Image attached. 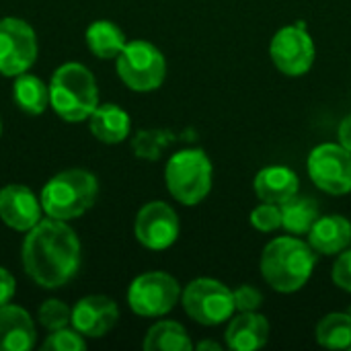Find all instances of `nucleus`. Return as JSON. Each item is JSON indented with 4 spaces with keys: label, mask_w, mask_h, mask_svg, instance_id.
Returning <instances> with one entry per match:
<instances>
[{
    "label": "nucleus",
    "mask_w": 351,
    "mask_h": 351,
    "mask_svg": "<svg viewBox=\"0 0 351 351\" xmlns=\"http://www.w3.org/2000/svg\"><path fill=\"white\" fill-rule=\"evenodd\" d=\"M274 64L286 76H302L315 64V43L302 25H288L280 29L269 45Z\"/></svg>",
    "instance_id": "obj_11"
},
{
    "label": "nucleus",
    "mask_w": 351,
    "mask_h": 351,
    "mask_svg": "<svg viewBox=\"0 0 351 351\" xmlns=\"http://www.w3.org/2000/svg\"><path fill=\"white\" fill-rule=\"evenodd\" d=\"M308 243L315 249V253H323V255L341 253L351 243V222L339 214L323 216L308 230Z\"/></svg>",
    "instance_id": "obj_18"
},
{
    "label": "nucleus",
    "mask_w": 351,
    "mask_h": 351,
    "mask_svg": "<svg viewBox=\"0 0 351 351\" xmlns=\"http://www.w3.org/2000/svg\"><path fill=\"white\" fill-rule=\"evenodd\" d=\"M90 134L105 144H119L130 136V115L115 103L99 105L88 117Z\"/></svg>",
    "instance_id": "obj_19"
},
{
    "label": "nucleus",
    "mask_w": 351,
    "mask_h": 351,
    "mask_svg": "<svg viewBox=\"0 0 351 351\" xmlns=\"http://www.w3.org/2000/svg\"><path fill=\"white\" fill-rule=\"evenodd\" d=\"M119 319L117 304L107 296H86L72 308V327L90 339L107 335Z\"/></svg>",
    "instance_id": "obj_13"
},
{
    "label": "nucleus",
    "mask_w": 351,
    "mask_h": 351,
    "mask_svg": "<svg viewBox=\"0 0 351 351\" xmlns=\"http://www.w3.org/2000/svg\"><path fill=\"white\" fill-rule=\"evenodd\" d=\"M86 43L88 49L101 58V60H113L117 58L125 47V35L123 31L111 23V21H95L86 29Z\"/></svg>",
    "instance_id": "obj_20"
},
{
    "label": "nucleus",
    "mask_w": 351,
    "mask_h": 351,
    "mask_svg": "<svg viewBox=\"0 0 351 351\" xmlns=\"http://www.w3.org/2000/svg\"><path fill=\"white\" fill-rule=\"evenodd\" d=\"M282 210V228H286L292 234H304L313 228V224L319 220V208L313 197L306 195H294L280 204Z\"/></svg>",
    "instance_id": "obj_22"
},
{
    "label": "nucleus",
    "mask_w": 351,
    "mask_h": 351,
    "mask_svg": "<svg viewBox=\"0 0 351 351\" xmlns=\"http://www.w3.org/2000/svg\"><path fill=\"white\" fill-rule=\"evenodd\" d=\"M185 313L199 325L214 327L234 315V296L232 290L222 282L212 278L193 280L181 294Z\"/></svg>",
    "instance_id": "obj_7"
},
{
    "label": "nucleus",
    "mask_w": 351,
    "mask_h": 351,
    "mask_svg": "<svg viewBox=\"0 0 351 351\" xmlns=\"http://www.w3.org/2000/svg\"><path fill=\"white\" fill-rule=\"evenodd\" d=\"M251 224L261 232H274L282 228V210L278 204L263 202L251 212Z\"/></svg>",
    "instance_id": "obj_28"
},
{
    "label": "nucleus",
    "mask_w": 351,
    "mask_h": 351,
    "mask_svg": "<svg viewBox=\"0 0 351 351\" xmlns=\"http://www.w3.org/2000/svg\"><path fill=\"white\" fill-rule=\"evenodd\" d=\"M39 323L49 331L64 329L72 323V311L62 300H45L39 308Z\"/></svg>",
    "instance_id": "obj_26"
},
{
    "label": "nucleus",
    "mask_w": 351,
    "mask_h": 351,
    "mask_svg": "<svg viewBox=\"0 0 351 351\" xmlns=\"http://www.w3.org/2000/svg\"><path fill=\"white\" fill-rule=\"evenodd\" d=\"M144 350L146 351H189L193 350V343L187 335V331L175 323V321H160L152 325L144 337Z\"/></svg>",
    "instance_id": "obj_23"
},
{
    "label": "nucleus",
    "mask_w": 351,
    "mask_h": 351,
    "mask_svg": "<svg viewBox=\"0 0 351 351\" xmlns=\"http://www.w3.org/2000/svg\"><path fill=\"white\" fill-rule=\"evenodd\" d=\"M169 193L183 206H197L212 189V162L199 148L171 156L165 171Z\"/></svg>",
    "instance_id": "obj_5"
},
{
    "label": "nucleus",
    "mask_w": 351,
    "mask_h": 351,
    "mask_svg": "<svg viewBox=\"0 0 351 351\" xmlns=\"http://www.w3.org/2000/svg\"><path fill=\"white\" fill-rule=\"evenodd\" d=\"M41 202L25 185H6L0 189V220L19 232H29L41 222Z\"/></svg>",
    "instance_id": "obj_14"
},
{
    "label": "nucleus",
    "mask_w": 351,
    "mask_h": 351,
    "mask_svg": "<svg viewBox=\"0 0 351 351\" xmlns=\"http://www.w3.org/2000/svg\"><path fill=\"white\" fill-rule=\"evenodd\" d=\"M331 278H333L335 286H339L346 292H351V251H346L337 257Z\"/></svg>",
    "instance_id": "obj_30"
},
{
    "label": "nucleus",
    "mask_w": 351,
    "mask_h": 351,
    "mask_svg": "<svg viewBox=\"0 0 351 351\" xmlns=\"http://www.w3.org/2000/svg\"><path fill=\"white\" fill-rule=\"evenodd\" d=\"M14 292H16V282H14V276H12L8 269L0 267V306L8 304V302L12 300Z\"/></svg>",
    "instance_id": "obj_31"
},
{
    "label": "nucleus",
    "mask_w": 351,
    "mask_h": 351,
    "mask_svg": "<svg viewBox=\"0 0 351 351\" xmlns=\"http://www.w3.org/2000/svg\"><path fill=\"white\" fill-rule=\"evenodd\" d=\"M49 105L70 123L88 119L99 107V90L93 72L78 62L62 64L49 82Z\"/></svg>",
    "instance_id": "obj_3"
},
{
    "label": "nucleus",
    "mask_w": 351,
    "mask_h": 351,
    "mask_svg": "<svg viewBox=\"0 0 351 351\" xmlns=\"http://www.w3.org/2000/svg\"><path fill=\"white\" fill-rule=\"evenodd\" d=\"M35 337V325L25 308L10 302L0 306V351L31 350Z\"/></svg>",
    "instance_id": "obj_15"
},
{
    "label": "nucleus",
    "mask_w": 351,
    "mask_h": 351,
    "mask_svg": "<svg viewBox=\"0 0 351 351\" xmlns=\"http://www.w3.org/2000/svg\"><path fill=\"white\" fill-rule=\"evenodd\" d=\"M99 195L97 177L84 169H68L51 177L41 191V208L47 218L72 220L93 208Z\"/></svg>",
    "instance_id": "obj_4"
},
{
    "label": "nucleus",
    "mask_w": 351,
    "mask_h": 351,
    "mask_svg": "<svg viewBox=\"0 0 351 351\" xmlns=\"http://www.w3.org/2000/svg\"><path fill=\"white\" fill-rule=\"evenodd\" d=\"M315 263L317 255L311 245L294 237H280L263 249L261 276L276 292L292 294L311 280Z\"/></svg>",
    "instance_id": "obj_2"
},
{
    "label": "nucleus",
    "mask_w": 351,
    "mask_h": 351,
    "mask_svg": "<svg viewBox=\"0 0 351 351\" xmlns=\"http://www.w3.org/2000/svg\"><path fill=\"white\" fill-rule=\"evenodd\" d=\"M253 187L261 202L280 206L298 193L300 183H298V175L292 169L274 165V167H265L257 173Z\"/></svg>",
    "instance_id": "obj_17"
},
{
    "label": "nucleus",
    "mask_w": 351,
    "mask_h": 351,
    "mask_svg": "<svg viewBox=\"0 0 351 351\" xmlns=\"http://www.w3.org/2000/svg\"><path fill=\"white\" fill-rule=\"evenodd\" d=\"M134 232L146 249L165 251L179 237V216L169 204L150 202L138 212Z\"/></svg>",
    "instance_id": "obj_12"
},
{
    "label": "nucleus",
    "mask_w": 351,
    "mask_h": 351,
    "mask_svg": "<svg viewBox=\"0 0 351 351\" xmlns=\"http://www.w3.org/2000/svg\"><path fill=\"white\" fill-rule=\"evenodd\" d=\"M119 78L136 93H150L165 82L167 62L162 51L144 41L136 39L125 43L123 51L115 58Z\"/></svg>",
    "instance_id": "obj_6"
},
{
    "label": "nucleus",
    "mask_w": 351,
    "mask_h": 351,
    "mask_svg": "<svg viewBox=\"0 0 351 351\" xmlns=\"http://www.w3.org/2000/svg\"><path fill=\"white\" fill-rule=\"evenodd\" d=\"M232 296H234V308L241 313H253V311L261 308V304H263V294L257 288L247 286V284L237 288L232 292Z\"/></svg>",
    "instance_id": "obj_29"
},
{
    "label": "nucleus",
    "mask_w": 351,
    "mask_h": 351,
    "mask_svg": "<svg viewBox=\"0 0 351 351\" xmlns=\"http://www.w3.org/2000/svg\"><path fill=\"white\" fill-rule=\"evenodd\" d=\"M195 350L204 351V350H212V351H220V343H214V341H202L195 346Z\"/></svg>",
    "instance_id": "obj_33"
},
{
    "label": "nucleus",
    "mask_w": 351,
    "mask_h": 351,
    "mask_svg": "<svg viewBox=\"0 0 351 351\" xmlns=\"http://www.w3.org/2000/svg\"><path fill=\"white\" fill-rule=\"evenodd\" d=\"M0 134H2V121H0Z\"/></svg>",
    "instance_id": "obj_34"
},
{
    "label": "nucleus",
    "mask_w": 351,
    "mask_h": 351,
    "mask_svg": "<svg viewBox=\"0 0 351 351\" xmlns=\"http://www.w3.org/2000/svg\"><path fill=\"white\" fill-rule=\"evenodd\" d=\"M317 341L329 350H350L351 315L331 313L317 325Z\"/></svg>",
    "instance_id": "obj_24"
},
{
    "label": "nucleus",
    "mask_w": 351,
    "mask_h": 351,
    "mask_svg": "<svg viewBox=\"0 0 351 351\" xmlns=\"http://www.w3.org/2000/svg\"><path fill=\"white\" fill-rule=\"evenodd\" d=\"M173 142V134L171 132H165V130H144L140 132L132 146H134V152L136 156L140 158H146V160H156L160 158L162 150Z\"/></svg>",
    "instance_id": "obj_25"
},
{
    "label": "nucleus",
    "mask_w": 351,
    "mask_h": 351,
    "mask_svg": "<svg viewBox=\"0 0 351 351\" xmlns=\"http://www.w3.org/2000/svg\"><path fill=\"white\" fill-rule=\"evenodd\" d=\"M23 267L41 288L56 290L68 284L80 267V243L64 220H41L23 243Z\"/></svg>",
    "instance_id": "obj_1"
},
{
    "label": "nucleus",
    "mask_w": 351,
    "mask_h": 351,
    "mask_svg": "<svg viewBox=\"0 0 351 351\" xmlns=\"http://www.w3.org/2000/svg\"><path fill=\"white\" fill-rule=\"evenodd\" d=\"M350 350H351V346H350Z\"/></svg>",
    "instance_id": "obj_35"
},
{
    "label": "nucleus",
    "mask_w": 351,
    "mask_h": 351,
    "mask_svg": "<svg viewBox=\"0 0 351 351\" xmlns=\"http://www.w3.org/2000/svg\"><path fill=\"white\" fill-rule=\"evenodd\" d=\"M337 134H339V142H341V146L351 152V113L343 117V121L339 123V132H337Z\"/></svg>",
    "instance_id": "obj_32"
},
{
    "label": "nucleus",
    "mask_w": 351,
    "mask_h": 351,
    "mask_svg": "<svg viewBox=\"0 0 351 351\" xmlns=\"http://www.w3.org/2000/svg\"><path fill=\"white\" fill-rule=\"evenodd\" d=\"M37 58V37L29 23L16 16L0 19V74L19 76Z\"/></svg>",
    "instance_id": "obj_9"
},
{
    "label": "nucleus",
    "mask_w": 351,
    "mask_h": 351,
    "mask_svg": "<svg viewBox=\"0 0 351 351\" xmlns=\"http://www.w3.org/2000/svg\"><path fill=\"white\" fill-rule=\"evenodd\" d=\"M86 348L84 335H80L76 329H58L51 331V335L43 341V351H82Z\"/></svg>",
    "instance_id": "obj_27"
},
{
    "label": "nucleus",
    "mask_w": 351,
    "mask_h": 351,
    "mask_svg": "<svg viewBox=\"0 0 351 351\" xmlns=\"http://www.w3.org/2000/svg\"><path fill=\"white\" fill-rule=\"evenodd\" d=\"M308 175L313 183L331 195L351 191V152L341 144H321L308 156Z\"/></svg>",
    "instance_id": "obj_10"
},
{
    "label": "nucleus",
    "mask_w": 351,
    "mask_h": 351,
    "mask_svg": "<svg viewBox=\"0 0 351 351\" xmlns=\"http://www.w3.org/2000/svg\"><path fill=\"white\" fill-rule=\"evenodd\" d=\"M12 97L19 109H23L29 115H41L47 105H49V86L33 76V74H19L14 76V86H12Z\"/></svg>",
    "instance_id": "obj_21"
},
{
    "label": "nucleus",
    "mask_w": 351,
    "mask_h": 351,
    "mask_svg": "<svg viewBox=\"0 0 351 351\" xmlns=\"http://www.w3.org/2000/svg\"><path fill=\"white\" fill-rule=\"evenodd\" d=\"M179 298V282L165 271L142 274L128 290V304L140 317H162L175 308Z\"/></svg>",
    "instance_id": "obj_8"
},
{
    "label": "nucleus",
    "mask_w": 351,
    "mask_h": 351,
    "mask_svg": "<svg viewBox=\"0 0 351 351\" xmlns=\"http://www.w3.org/2000/svg\"><path fill=\"white\" fill-rule=\"evenodd\" d=\"M269 339V323L257 311L241 313L230 319L226 329V346L234 351L261 350Z\"/></svg>",
    "instance_id": "obj_16"
}]
</instances>
